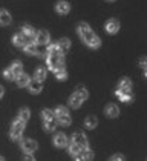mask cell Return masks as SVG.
<instances>
[{
    "label": "cell",
    "mask_w": 147,
    "mask_h": 161,
    "mask_svg": "<svg viewBox=\"0 0 147 161\" xmlns=\"http://www.w3.org/2000/svg\"><path fill=\"white\" fill-rule=\"evenodd\" d=\"M78 36L81 37V40L84 42L89 48L97 49V48H100V45H101V40L94 34V31L90 29V26L87 25V23H80L78 25Z\"/></svg>",
    "instance_id": "1"
},
{
    "label": "cell",
    "mask_w": 147,
    "mask_h": 161,
    "mask_svg": "<svg viewBox=\"0 0 147 161\" xmlns=\"http://www.w3.org/2000/svg\"><path fill=\"white\" fill-rule=\"evenodd\" d=\"M23 129H24V121H22L20 118L15 120L12 123V127H11V140L12 141H20L22 140V134H23Z\"/></svg>",
    "instance_id": "2"
},
{
    "label": "cell",
    "mask_w": 147,
    "mask_h": 161,
    "mask_svg": "<svg viewBox=\"0 0 147 161\" xmlns=\"http://www.w3.org/2000/svg\"><path fill=\"white\" fill-rule=\"evenodd\" d=\"M130 91H132V81L129 78H122L120 81V85H118V87H117V91H115V95L118 97L121 94H129Z\"/></svg>",
    "instance_id": "3"
},
{
    "label": "cell",
    "mask_w": 147,
    "mask_h": 161,
    "mask_svg": "<svg viewBox=\"0 0 147 161\" xmlns=\"http://www.w3.org/2000/svg\"><path fill=\"white\" fill-rule=\"evenodd\" d=\"M48 55V66L49 69H55L60 63H64V58H63V54H46Z\"/></svg>",
    "instance_id": "4"
},
{
    "label": "cell",
    "mask_w": 147,
    "mask_h": 161,
    "mask_svg": "<svg viewBox=\"0 0 147 161\" xmlns=\"http://www.w3.org/2000/svg\"><path fill=\"white\" fill-rule=\"evenodd\" d=\"M72 141L74 143H77L81 149L89 147V141H87V138H86V135L83 134V132H74L72 134Z\"/></svg>",
    "instance_id": "5"
},
{
    "label": "cell",
    "mask_w": 147,
    "mask_h": 161,
    "mask_svg": "<svg viewBox=\"0 0 147 161\" xmlns=\"http://www.w3.org/2000/svg\"><path fill=\"white\" fill-rule=\"evenodd\" d=\"M37 147H38V146H37V143L34 141V140H31V138H26V140L22 141V149H23L26 153H28V152H29V153L35 152Z\"/></svg>",
    "instance_id": "6"
},
{
    "label": "cell",
    "mask_w": 147,
    "mask_h": 161,
    "mask_svg": "<svg viewBox=\"0 0 147 161\" xmlns=\"http://www.w3.org/2000/svg\"><path fill=\"white\" fill-rule=\"evenodd\" d=\"M22 34H23L24 40H26V43H29V42H32L34 40V36H35V31H34V28L29 25H23L22 26Z\"/></svg>",
    "instance_id": "7"
},
{
    "label": "cell",
    "mask_w": 147,
    "mask_h": 161,
    "mask_svg": "<svg viewBox=\"0 0 147 161\" xmlns=\"http://www.w3.org/2000/svg\"><path fill=\"white\" fill-rule=\"evenodd\" d=\"M34 40H35L37 45H48V43H49V34H48V31H38V32H35Z\"/></svg>",
    "instance_id": "8"
},
{
    "label": "cell",
    "mask_w": 147,
    "mask_h": 161,
    "mask_svg": "<svg viewBox=\"0 0 147 161\" xmlns=\"http://www.w3.org/2000/svg\"><path fill=\"white\" fill-rule=\"evenodd\" d=\"M57 48H58V52L64 55L66 52H69V49H71V40L69 38H60L58 43H57Z\"/></svg>",
    "instance_id": "9"
},
{
    "label": "cell",
    "mask_w": 147,
    "mask_h": 161,
    "mask_svg": "<svg viewBox=\"0 0 147 161\" xmlns=\"http://www.w3.org/2000/svg\"><path fill=\"white\" fill-rule=\"evenodd\" d=\"M106 31L109 34H117L120 31V22L117 19H110L109 22L106 23Z\"/></svg>",
    "instance_id": "10"
},
{
    "label": "cell",
    "mask_w": 147,
    "mask_h": 161,
    "mask_svg": "<svg viewBox=\"0 0 147 161\" xmlns=\"http://www.w3.org/2000/svg\"><path fill=\"white\" fill-rule=\"evenodd\" d=\"M92 158H94V152L89 147L81 149V150L75 155V160H92Z\"/></svg>",
    "instance_id": "11"
},
{
    "label": "cell",
    "mask_w": 147,
    "mask_h": 161,
    "mask_svg": "<svg viewBox=\"0 0 147 161\" xmlns=\"http://www.w3.org/2000/svg\"><path fill=\"white\" fill-rule=\"evenodd\" d=\"M68 136L64 135V134H57V135L54 136V144L57 146V147H66L68 146Z\"/></svg>",
    "instance_id": "12"
},
{
    "label": "cell",
    "mask_w": 147,
    "mask_h": 161,
    "mask_svg": "<svg viewBox=\"0 0 147 161\" xmlns=\"http://www.w3.org/2000/svg\"><path fill=\"white\" fill-rule=\"evenodd\" d=\"M28 87H29V92L31 94H38V92H41V81H38V80H29V83H28Z\"/></svg>",
    "instance_id": "13"
},
{
    "label": "cell",
    "mask_w": 147,
    "mask_h": 161,
    "mask_svg": "<svg viewBox=\"0 0 147 161\" xmlns=\"http://www.w3.org/2000/svg\"><path fill=\"white\" fill-rule=\"evenodd\" d=\"M104 114L110 117V118H117L120 115V109L117 108V104H107L106 109H104Z\"/></svg>",
    "instance_id": "14"
},
{
    "label": "cell",
    "mask_w": 147,
    "mask_h": 161,
    "mask_svg": "<svg viewBox=\"0 0 147 161\" xmlns=\"http://www.w3.org/2000/svg\"><path fill=\"white\" fill-rule=\"evenodd\" d=\"M54 74L55 77L58 78V80H66V77H68V72H66V68H64V63H60L55 69H54Z\"/></svg>",
    "instance_id": "15"
},
{
    "label": "cell",
    "mask_w": 147,
    "mask_h": 161,
    "mask_svg": "<svg viewBox=\"0 0 147 161\" xmlns=\"http://www.w3.org/2000/svg\"><path fill=\"white\" fill-rule=\"evenodd\" d=\"M83 101H84V100L74 92L72 95H71V98H69V104H71V108H74V109H78V108L81 106V103H83Z\"/></svg>",
    "instance_id": "16"
},
{
    "label": "cell",
    "mask_w": 147,
    "mask_h": 161,
    "mask_svg": "<svg viewBox=\"0 0 147 161\" xmlns=\"http://www.w3.org/2000/svg\"><path fill=\"white\" fill-rule=\"evenodd\" d=\"M69 9H71V6H69V3L68 2H57V5H55V11L58 14H68L69 13Z\"/></svg>",
    "instance_id": "17"
},
{
    "label": "cell",
    "mask_w": 147,
    "mask_h": 161,
    "mask_svg": "<svg viewBox=\"0 0 147 161\" xmlns=\"http://www.w3.org/2000/svg\"><path fill=\"white\" fill-rule=\"evenodd\" d=\"M9 23H11V14L8 13L6 9H0V25L8 26Z\"/></svg>",
    "instance_id": "18"
},
{
    "label": "cell",
    "mask_w": 147,
    "mask_h": 161,
    "mask_svg": "<svg viewBox=\"0 0 147 161\" xmlns=\"http://www.w3.org/2000/svg\"><path fill=\"white\" fill-rule=\"evenodd\" d=\"M15 80H17V85L20 87H24V86H28V83H29V75L28 74H23V72H20V74L15 77Z\"/></svg>",
    "instance_id": "19"
},
{
    "label": "cell",
    "mask_w": 147,
    "mask_h": 161,
    "mask_svg": "<svg viewBox=\"0 0 147 161\" xmlns=\"http://www.w3.org/2000/svg\"><path fill=\"white\" fill-rule=\"evenodd\" d=\"M43 126H45V130L54 132L55 127H57V120L55 118H52V120H43Z\"/></svg>",
    "instance_id": "20"
},
{
    "label": "cell",
    "mask_w": 147,
    "mask_h": 161,
    "mask_svg": "<svg viewBox=\"0 0 147 161\" xmlns=\"http://www.w3.org/2000/svg\"><path fill=\"white\" fill-rule=\"evenodd\" d=\"M57 123H60L61 126H69L71 124V117H69V112L68 114H61L58 117H55Z\"/></svg>",
    "instance_id": "21"
},
{
    "label": "cell",
    "mask_w": 147,
    "mask_h": 161,
    "mask_svg": "<svg viewBox=\"0 0 147 161\" xmlns=\"http://www.w3.org/2000/svg\"><path fill=\"white\" fill-rule=\"evenodd\" d=\"M12 43H14V46H17V48H23L24 45H26V40H24L23 34L14 36V37H12Z\"/></svg>",
    "instance_id": "22"
},
{
    "label": "cell",
    "mask_w": 147,
    "mask_h": 161,
    "mask_svg": "<svg viewBox=\"0 0 147 161\" xmlns=\"http://www.w3.org/2000/svg\"><path fill=\"white\" fill-rule=\"evenodd\" d=\"M46 78V68H43V66H38L35 69V80L38 81H43Z\"/></svg>",
    "instance_id": "23"
},
{
    "label": "cell",
    "mask_w": 147,
    "mask_h": 161,
    "mask_svg": "<svg viewBox=\"0 0 147 161\" xmlns=\"http://www.w3.org/2000/svg\"><path fill=\"white\" fill-rule=\"evenodd\" d=\"M23 49H24V52L29 54V55H35L37 54V45L29 42V43H26V45L23 46Z\"/></svg>",
    "instance_id": "24"
},
{
    "label": "cell",
    "mask_w": 147,
    "mask_h": 161,
    "mask_svg": "<svg viewBox=\"0 0 147 161\" xmlns=\"http://www.w3.org/2000/svg\"><path fill=\"white\" fill-rule=\"evenodd\" d=\"M22 68H23V64H22V62H19V60H17V62H14L11 64V68H9V69H11L12 71V74H14V77H17V75L20 74V72H22Z\"/></svg>",
    "instance_id": "25"
},
{
    "label": "cell",
    "mask_w": 147,
    "mask_h": 161,
    "mask_svg": "<svg viewBox=\"0 0 147 161\" xmlns=\"http://www.w3.org/2000/svg\"><path fill=\"white\" fill-rule=\"evenodd\" d=\"M75 94H77V95H80L83 100H86V98H87V95H89L87 89H86L83 85H78V86L75 87Z\"/></svg>",
    "instance_id": "26"
},
{
    "label": "cell",
    "mask_w": 147,
    "mask_h": 161,
    "mask_svg": "<svg viewBox=\"0 0 147 161\" xmlns=\"http://www.w3.org/2000/svg\"><path fill=\"white\" fill-rule=\"evenodd\" d=\"M97 124H98L97 117H87V118L84 120V126L87 127V129H94Z\"/></svg>",
    "instance_id": "27"
},
{
    "label": "cell",
    "mask_w": 147,
    "mask_h": 161,
    "mask_svg": "<svg viewBox=\"0 0 147 161\" xmlns=\"http://www.w3.org/2000/svg\"><path fill=\"white\" fill-rule=\"evenodd\" d=\"M29 117H31V112H29V109L28 108H23V109H20V112H19V118L22 120V121H28L29 120Z\"/></svg>",
    "instance_id": "28"
},
{
    "label": "cell",
    "mask_w": 147,
    "mask_h": 161,
    "mask_svg": "<svg viewBox=\"0 0 147 161\" xmlns=\"http://www.w3.org/2000/svg\"><path fill=\"white\" fill-rule=\"evenodd\" d=\"M68 146H69V153H72L74 157H75V155H77V153H78V152L81 150V147H80V146H78L77 143H74V141L68 143Z\"/></svg>",
    "instance_id": "29"
},
{
    "label": "cell",
    "mask_w": 147,
    "mask_h": 161,
    "mask_svg": "<svg viewBox=\"0 0 147 161\" xmlns=\"http://www.w3.org/2000/svg\"><path fill=\"white\" fill-rule=\"evenodd\" d=\"M41 117H43V120H52V118H55V114L51 109H43L41 111Z\"/></svg>",
    "instance_id": "30"
},
{
    "label": "cell",
    "mask_w": 147,
    "mask_h": 161,
    "mask_svg": "<svg viewBox=\"0 0 147 161\" xmlns=\"http://www.w3.org/2000/svg\"><path fill=\"white\" fill-rule=\"evenodd\" d=\"M118 98L121 100L122 103H130V101L133 100V95L129 92V94H121V95H118Z\"/></svg>",
    "instance_id": "31"
},
{
    "label": "cell",
    "mask_w": 147,
    "mask_h": 161,
    "mask_svg": "<svg viewBox=\"0 0 147 161\" xmlns=\"http://www.w3.org/2000/svg\"><path fill=\"white\" fill-rule=\"evenodd\" d=\"M45 46H46V45H45ZM46 54H60V52H58V48H57V43L46 46Z\"/></svg>",
    "instance_id": "32"
},
{
    "label": "cell",
    "mask_w": 147,
    "mask_h": 161,
    "mask_svg": "<svg viewBox=\"0 0 147 161\" xmlns=\"http://www.w3.org/2000/svg\"><path fill=\"white\" fill-rule=\"evenodd\" d=\"M3 75H5V78H6V80H14V78H15V77H14V74H12V71L9 69V68H8V69L3 72Z\"/></svg>",
    "instance_id": "33"
},
{
    "label": "cell",
    "mask_w": 147,
    "mask_h": 161,
    "mask_svg": "<svg viewBox=\"0 0 147 161\" xmlns=\"http://www.w3.org/2000/svg\"><path fill=\"white\" fill-rule=\"evenodd\" d=\"M110 160H113V161H121V160H124V157L122 155H113Z\"/></svg>",
    "instance_id": "34"
},
{
    "label": "cell",
    "mask_w": 147,
    "mask_h": 161,
    "mask_svg": "<svg viewBox=\"0 0 147 161\" xmlns=\"http://www.w3.org/2000/svg\"><path fill=\"white\" fill-rule=\"evenodd\" d=\"M24 160H28V161H34L35 158H34V157H32V155H31V153L28 152V155H24Z\"/></svg>",
    "instance_id": "35"
},
{
    "label": "cell",
    "mask_w": 147,
    "mask_h": 161,
    "mask_svg": "<svg viewBox=\"0 0 147 161\" xmlns=\"http://www.w3.org/2000/svg\"><path fill=\"white\" fill-rule=\"evenodd\" d=\"M139 64H141V68H144V69H146V58H141Z\"/></svg>",
    "instance_id": "36"
},
{
    "label": "cell",
    "mask_w": 147,
    "mask_h": 161,
    "mask_svg": "<svg viewBox=\"0 0 147 161\" xmlns=\"http://www.w3.org/2000/svg\"><path fill=\"white\" fill-rule=\"evenodd\" d=\"M3 94H5V89H3V87L0 86V98H2V97H3Z\"/></svg>",
    "instance_id": "37"
},
{
    "label": "cell",
    "mask_w": 147,
    "mask_h": 161,
    "mask_svg": "<svg viewBox=\"0 0 147 161\" xmlns=\"http://www.w3.org/2000/svg\"><path fill=\"white\" fill-rule=\"evenodd\" d=\"M110 2H113V0H110Z\"/></svg>",
    "instance_id": "38"
}]
</instances>
